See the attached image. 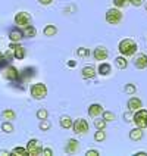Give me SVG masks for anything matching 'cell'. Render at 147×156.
Listing matches in <instances>:
<instances>
[{
	"label": "cell",
	"mask_w": 147,
	"mask_h": 156,
	"mask_svg": "<svg viewBox=\"0 0 147 156\" xmlns=\"http://www.w3.org/2000/svg\"><path fill=\"white\" fill-rule=\"evenodd\" d=\"M137 43L134 41V40H131V38H124L119 46H118V50L121 53L122 56H132L134 53L137 52Z\"/></svg>",
	"instance_id": "cell-1"
},
{
	"label": "cell",
	"mask_w": 147,
	"mask_h": 156,
	"mask_svg": "<svg viewBox=\"0 0 147 156\" xmlns=\"http://www.w3.org/2000/svg\"><path fill=\"white\" fill-rule=\"evenodd\" d=\"M30 93L33 96V99H35V100H43L44 97L47 96V87L43 83H35V84L31 86Z\"/></svg>",
	"instance_id": "cell-2"
},
{
	"label": "cell",
	"mask_w": 147,
	"mask_h": 156,
	"mask_svg": "<svg viewBox=\"0 0 147 156\" xmlns=\"http://www.w3.org/2000/svg\"><path fill=\"white\" fill-rule=\"evenodd\" d=\"M132 122L135 124V127L140 128H147V111L146 109H138L134 112Z\"/></svg>",
	"instance_id": "cell-3"
},
{
	"label": "cell",
	"mask_w": 147,
	"mask_h": 156,
	"mask_svg": "<svg viewBox=\"0 0 147 156\" xmlns=\"http://www.w3.org/2000/svg\"><path fill=\"white\" fill-rule=\"evenodd\" d=\"M122 21V12L119 9H109L106 12V22L112 24V25H118Z\"/></svg>",
	"instance_id": "cell-4"
},
{
	"label": "cell",
	"mask_w": 147,
	"mask_h": 156,
	"mask_svg": "<svg viewBox=\"0 0 147 156\" xmlns=\"http://www.w3.org/2000/svg\"><path fill=\"white\" fill-rule=\"evenodd\" d=\"M26 150H28V155L37 156V155H41L43 146H41V143L37 139H31L28 141V144H26Z\"/></svg>",
	"instance_id": "cell-5"
},
{
	"label": "cell",
	"mask_w": 147,
	"mask_h": 156,
	"mask_svg": "<svg viewBox=\"0 0 147 156\" xmlns=\"http://www.w3.org/2000/svg\"><path fill=\"white\" fill-rule=\"evenodd\" d=\"M15 24L18 25V28H25L31 24V16L28 12H18L15 15Z\"/></svg>",
	"instance_id": "cell-6"
},
{
	"label": "cell",
	"mask_w": 147,
	"mask_h": 156,
	"mask_svg": "<svg viewBox=\"0 0 147 156\" xmlns=\"http://www.w3.org/2000/svg\"><path fill=\"white\" fill-rule=\"evenodd\" d=\"M72 130H74L75 134H86L88 131V122L86 119H82V118H78L72 124Z\"/></svg>",
	"instance_id": "cell-7"
},
{
	"label": "cell",
	"mask_w": 147,
	"mask_h": 156,
	"mask_svg": "<svg viewBox=\"0 0 147 156\" xmlns=\"http://www.w3.org/2000/svg\"><path fill=\"white\" fill-rule=\"evenodd\" d=\"M9 49H12V52H13V58L15 59H24L25 58V49L21 46V44L18 43H12L10 46H9Z\"/></svg>",
	"instance_id": "cell-8"
},
{
	"label": "cell",
	"mask_w": 147,
	"mask_h": 156,
	"mask_svg": "<svg viewBox=\"0 0 147 156\" xmlns=\"http://www.w3.org/2000/svg\"><path fill=\"white\" fill-rule=\"evenodd\" d=\"M93 56H94L96 61H106L107 59V56H109V53H107V49L104 47V46H99V47H96L94 52H93Z\"/></svg>",
	"instance_id": "cell-9"
},
{
	"label": "cell",
	"mask_w": 147,
	"mask_h": 156,
	"mask_svg": "<svg viewBox=\"0 0 147 156\" xmlns=\"http://www.w3.org/2000/svg\"><path fill=\"white\" fill-rule=\"evenodd\" d=\"M3 77L9 80V81H16L18 78H19V71L15 68V66H8L5 72H3Z\"/></svg>",
	"instance_id": "cell-10"
},
{
	"label": "cell",
	"mask_w": 147,
	"mask_h": 156,
	"mask_svg": "<svg viewBox=\"0 0 147 156\" xmlns=\"http://www.w3.org/2000/svg\"><path fill=\"white\" fill-rule=\"evenodd\" d=\"M9 38H10L12 43H19V41L24 38V33H22L19 28H13V30H10V33H9Z\"/></svg>",
	"instance_id": "cell-11"
},
{
	"label": "cell",
	"mask_w": 147,
	"mask_h": 156,
	"mask_svg": "<svg viewBox=\"0 0 147 156\" xmlns=\"http://www.w3.org/2000/svg\"><path fill=\"white\" fill-rule=\"evenodd\" d=\"M78 150H79V143H78V140H75V139L68 140L66 147H65V152H66V153H77Z\"/></svg>",
	"instance_id": "cell-12"
},
{
	"label": "cell",
	"mask_w": 147,
	"mask_h": 156,
	"mask_svg": "<svg viewBox=\"0 0 147 156\" xmlns=\"http://www.w3.org/2000/svg\"><path fill=\"white\" fill-rule=\"evenodd\" d=\"M103 113V106L99 103H93L90 105V108H88V115L90 116H93V118H97L99 115H102Z\"/></svg>",
	"instance_id": "cell-13"
},
{
	"label": "cell",
	"mask_w": 147,
	"mask_h": 156,
	"mask_svg": "<svg viewBox=\"0 0 147 156\" xmlns=\"http://www.w3.org/2000/svg\"><path fill=\"white\" fill-rule=\"evenodd\" d=\"M141 108H143V102L140 100L138 97H131L130 100H128V111L135 112V111H138Z\"/></svg>",
	"instance_id": "cell-14"
},
{
	"label": "cell",
	"mask_w": 147,
	"mask_h": 156,
	"mask_svg": "<svg viewBox=\"0 0 147 156\" xmlns=\"http://www.w3.org/2000/svg\"><path fill=\"white\" fill-rule=\"evenodd\" d=\"M134 66L137 69H146L147 68V55H138L134 61Z\"/></svg>",
	"instance_id": "cell-15"
},
{
	"label": "cell",
	"mask_w": 147,
	"mask_h": 156,
	"mask_svg": "<svg viewBox=\"0 0 147 156\" xmlns=\"http://www.w3.org/2000/svg\"><path fill=\"white\" fill-rule=\"evenodd\" d=\"M110 72H112V66H110L109 63H106V62H102V63L99 65V68H97V74H100V75H103V77H107Z\"/></svg>",
	"instance_id": "cell-16"
},
{
	"label": "cell",
	"mask_w": 147,
	"mask_h": 156,
	"mask_svg": "<svg viewBox=\"0 0 147 156\" xmlns=\"http://www.w3.org/2000/svg\"><path fill=\"white\" fill-rule=\"evenodd\" d=\"M130 139L132 141H140V140L143 139V128H140V127H135V128H132L130 131Z\"/></svg>",
	"instance_id": "cell-17"
},
{
	"label": "cell",
	"mask_w": 147,
	"mask_h": 156,
	"mask_svg": "<svg viewBox=\"0 0 147 156\" xmlns=\"http://www.w3.org/2000/svg\"><path fill=\"white\" fill-rule=\"evenodd\" d=\"M96 74H97V72H96V69L93 68V66H84L82 71H81V75H82V78H86V80L94 78Z\"/></svg>",
	"instance_id": "cell-18"
},
{
	"label": "cell",
	"mask_w": 147,
	"mask_h": 156,
	"mask_svg": "<svg viewBox=\"0 0 147 156\" xmlns=\"http://www.w3.org/2000/svg\"><path fill=\"white\" fill-rule=\"evenodd\" d=\"M59 122H61V127H62V128H65V130L72 128V124H74L72 118H71V116H68V115H63V116H61Z\"/></svg>",
	"instance_id": "cell-19"
},
{
	"label": "cell",
	"mask_w": 147,
	"mask_h": 156,
	"mask_svg": "<svg viewBox=\"0 0 147 156\" xmlns=\"http://www.w3.org/2000/svg\"><path fill=\"white\" fill-rule=\"evenodd\" d=\"M43 34L46 35V37H54V35L58 34V28L54 25H52V24H49V25L44 27Z\"/></svg>",
	"instance_id": "cell-20"
},
{
	"label": "cell",
	"mask_w": 147,
	"mask_h": 156,
	"mask_svg": "<svg viewBox=\"0 0 147 156\" xmlns=\"http://www.w3.org/2000/svg\"><path fill=\"white\" fill-rule=\"evenodd\" d=\"M115 65L119 68V69H125L128 66V61H127V56H118L115 59Z\"/></svg>",
	"instance_id": "cell-21"
},
{
	"label": "cell",
	"mask_w": 147,
	"mask_h": 156,
	"mask_svg": "<svg viewBox=\"0 0 147 156\" xmlns=\"http://www.w3.org/2000/svg\"><path fill=\"white\" fill-rule=\"evenodd\" d=\"M22 33H24V37H26V38H33V37H35V34H37V30L30 24L28 27L24 28V31H22Z\"/></svg>",
	"instance_id": "cell-22"
},
{
	"label": "cell",
	"mask_w": 147,
	"mask_h": 156,
	"mask_svg": "<svg viewBox=\"0 0 147 156\" xmlns=\"http://www.w3.org/2000/svg\"><path fill=\"white\" fill-rule=\"evenodd\" d=\"M2 118H3L5 121H12V119L16 118V113L13 112L12 109H5V111L2 112Z\"/></svg>",
	"instance_id": "cell-23"
},
{
	"label": "cell",
	"mask_w": 147,
	"mask_h": 156,
	"mask_svg": "<svg viewBox=\"0 0 147 156\" xmlns=\"http://www.w3.org/2000/svg\"><path fill=\"white\" fill-rule=\"evenodd\" d=\"M2 131L3 133H6V134H10V133H13V125H12V122L10 121H5L2 124Z\"/></svg>",
	"instance_id": "cell-24"
},
{
	"label": "cell",
	"mask_w": 147,
	"mask_h": 156,
	"mask_svg": "<svg viewBox=\"0 0 147 156\" xmlns=\"http://www.w3.org/2000/svg\"><path fill=\"white\" fill-rule=\"evenodd\" d=\"M10 155H16V156H25L28 155V150L26 147H15L12 152H10Z\"/></svg>",
	"instance_id": "cell-25"
},
{
	"label": "cell",
	"mask_w": 147,
	"mask_h": 156,
	"mask_svg": "<svg viewBox=\"0 0 147 156\" xmlns=\"http://www.w3.org/2000/svg\"><path fill=\"white\" fill-rule=\"evenodd\" d=\"M103 119L106 122L115 121V119H116V115H115L113 112H110V111H104V112H103Z\"/></svg>",
	"instance_id": "cell-26"
},
{
	"label": "cell",
	"mask_w": 147,
	"mask_h": 156,
	"mask_svg": "<svg viewBox=\"0 0 147 156\" xmlns=\"http://www.w3.org/2000/svg\"><path fill=\"white\" fill-rule=\"evenodd\" d=\"M104 139H106V133H104L103 130H97L94 134V140L96 141H99V143H102V141H104Z\"/></svg>",
	"instance_id": "cell-27"
},
{
	"label": "cell",
	"mask_w": 147,
	"mask_h": 156,
	"mask_svg": "<svg viewBox=\"0 0 147 156\" xmlns=\"http://www.w3.org/2000/svg\"><path fill=\"white\" fill-rule=\"evenodd\" d=\"M113 5L116 8H127L128 5H131V0H113Z\"/></svg>",
	"instance_id": "cell-28"
},
{
	"label": "cell",
	"mask_w": 147,
	"mask_h": 156,
	"mask_svg": "<svg viewBox=\"0 0 147 156\" xmlns=\"http://www.w3.org/2000/svg\"><path fill=\"white\" fill-rule=\"evenodd\" d=\"M106 124H107V122L104 121L103 118H102V119H96V121H94V127L97 128V130H104V128H106Z\"/></svg>",
	"instance_id": "cell-29"
},
{
	"label": "cell",
	"mask_w": 147,
	"mask_h": 156,
	"mask_svg": "<svg viewBox=\"0 0 147 156\" xmlns=\"http://www.w3.org/2000/svg\"><path fill=\"white\" fill-rule=\"evenodd\" d=\"M38 127H40V130H41V131H49L52 125H50V122L47 121V119H41V121H40V125H38Z\"/></svg>",
	"instance_id": "cell-30"
},
{
	"label": "cell",
	"mask_w": 147,
	"mask_h": 156,
	"mask_svg": "<svg viewBox=\"0 0 147 156\" xmlns=\"http://www.w3.org/2000/svg\"><path fill=\"white\" fill-rule=\"evenodd\" d=\"M35 115H37V118H38L40 121H41V119H47V116H49V112H47L46 109H38Z\"/></svg>",
	"instance_id": "cell-31"
},
{
	"label": "cell",
	"mask_w": 147,
	"mask_h": 156,
	"mask_svg": "<svg viewBox=\"0 0 147 156\" xmlns=\"http://www.w3.org/2000/svg\"><path fill=\"white\" fill-rule=\"evenodd\" d=\"M77 53H78V56H79V58H86V56L90 55V50L86 49V47H79V49L77 50Z\"/></svg>",
	"instance_id": "cell-32"
},
{
	"label": "cell",
	"mask_w": 147,
	"mask_h": 156,
	"mask_svg": "<svg viewBox=\"0 0 147 156\" xmlns=\"http://www.w3.org/2000/svg\"><path fill=\"white\" fill-rule=\"evenodd\" d=\"M135 91H137V88H135L134 84H127V86H125V93H127V94H134Z\"/></svg>",
	"instance_id": "cell-33"
},
{
	"label": "cell",
	"mask_w": 147,
	"mask_h": 156,
	"mask_svg": "<svg viewBox=\"0 0 147 156\" xmlns=\"http://www.w3.org/2000/svg\"><path fill=\"white\" fill-rule=\"evenodd\" d=\"M132 116H134V112H132V111L125 112V113H124V121H125V122H131V121H132Z\"/></svg>",
	"instance_id": "cell-34"
},
{
	"label": "cell",
	"mask_w": 147,
	"mask_h": 156,
	"mask_svg": "<svg viewBox=\"0 0 147 156\" xmlns=\"http://www.w3.org/2000/svg\"><path fill=\"white\" fill-rule=\"evenodd\" d=\"M86 155L87 156H99L100 155V152H99V150H94V149H91V150H87Z\"/></svg>",
	"instance_id": "cell-35"
},
{
	"label": "cell",
	"mask_w": 147,
	"mask_h": 156,
	"mask_svg": "<svg viewBox=\"0 0 147 156\" xmlns=\"http://www.w3.org/2000/svg\"><path fill=\"white\" fill-rule=\"evenodd\" d=\"M41 155H44V156H52L53 155V150H52V149H49V147H46V149H43V150H41Z\"/></svg>",
	"instance_id": "cell-36"
},
{
	"label": "cell",
	"mask_w": 147,
	"mask_h": 156,
	"mask_svg": "<svg viewBox=\"0 0 147 156\" xmlns=\"http://www.w3.org/2000/svg\"><path fill=\"white\" fill-rule=\"evenodd\" d=\"M143 2H144V0H131V5H134V6H137V8H138V6L143 5Z\"/></svg>",
	"instance_id": "cell-37"
},
{
	"label": "cell",
	"mask_w": 147,
	"mask_h": 156,
	"mask_svg": "<svg viewBox=\"0 0 147 156\" xmlns=\"http://www.w3.org/2000/svg\"><path fill=\"white\" fill-rule=\"evenodd\" d=\"M38 2H40L43 6H47V5H50V3H52L53 0H38Z\"/></svg>",
	"instance_id": "cell-38"
},
{
	"label": "cell",
	"mask_w": 147,
	"mask_h": 156,
	"mask_svg": "<svg viewBox=\"0 0 147 156\" xmlns=\"http://www.w3.org/2000/svg\"><path fill=\"white\" fill-rule=\"evenodd\" d=\"M10 155V152H8V150H0V156H9Z\"/></svg>",
	"instance_id": "cell-39"
},
{
	"label": "cell",
	"mask_w": 147,
	"mask_h": 156,
	"mask_svg": "<svg viewBox=\"0 0 147 156\" xmlns=\"http://www.w3.org/2000/svg\"><path fill=\"white\" fill-rule=\"evenodd\" d=\"M75 65H77V62H75V61H69V62H68V66H71V68H74Z\"/></svg>",
	"instance_id": "cell-40"
},
{
	"label": "cell",
	"mask_w": 147,
	"mask_h": 156,
	"mask_svg": "<svg viewBox=\"0 0 147 156\" xmlns=\"http://www.w3.org/2000/svg\"><path fill=\"white\" fill-rule=\"evenodd\" d=\"M135 155H137V156H146L147 153H146V152H137Z\"/></svg>",
	"instance_id": "cell-41"
},
{
	"label": "cell",
	"mask_w": 147,
	"mask_h": 156,
	"mask_svg": "<svg viewBox=\"0 0 147 156\" xmlns=\"http://www.w3.org/2000/svg\"><path fill=\"white\" fill-rule=\"evenodd\" d=\"M3 61H5V55H3V53H0V63H2Z\"/></svg>",
	"instance_id": "cell-42"
},
{
	"label": "cell",
	"mask_w": 147,
	"mask_h": 156,
	"mask_svg": "<svg viewBox=\"0 0 147 156\" xmlns=\"http://www.w3.org/2000/svg\"><path fill=\"white\" fill-rule=\"evenodd\" d=\"M146 10H147V5H146Z\"/></svg>",
	"instance_id": "cell-43"
}]
</instances>
